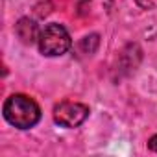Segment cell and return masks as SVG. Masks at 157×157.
Instances as JSON below:
<instances>
[{"label":"cell","mask_w":157,"mask_h":157,"mask_svg":"<svg viewBox=\"0 0 157 157\" xmlns=\"http://www.w3.org/2000/svg\"><path fill=\"white\" fill-rule=\"evenodd\" d=\"M4 118L17 129H30L41 120L39 104L26 94H11L2 107Z\"/></svg>","instance_id":"obj_1"},{"label":"cell","mask_w":157,"mask_h":157,"mask_svg":"<svg viewBox=\"0 0 157 157\" xmlns=\"http://www.w3.org/2000/svg\"><path fill=\"white\" fill-rule=\"evenodd\" d=\"M37 44H39V50H41L43 56L57 57V56H63V54L68 52V48L72 46V39H70L65 26H61L57 22H52V24H46L41 30Z\"/></svg>","instance_id":"obj_2"},{"label":"cell","mask_w":157,"mask_h":157,"mask_svg":"<svg viewBox=\"0 0 157 157\" xmlns=\"http://www.w3.org/2000/svg\"><path fill=\"white\" fill-rule=\"evenodd\" d=\"M89 117V107L80 102H59L54 107V120L63 128H78Z\"/></svg>","instance_id":"obj_3"},{"label":"cell","mask_w":157,"mask_h":157,"mask_svg":"<svg viewBox=\"0 0 157 157\" xmlns=\"http://www.w3.org/2000/svg\"><path fill=\"white\" fill-rule=\"evenodd\" d=\"M15 33L17 37L24 43V44H33L39 41V35H41V30L37 26L35 21L28 19V17H22L17 24H15Z\"/></svg>","instance_id":"obj_4"},{"label":"cell","mask_w":157,"mask_h":157,"mask_svg":"<svg viewBox=\"0 0 157 157\" xmlns=\"http://www.w3.org/2000/svg\"><path fill=\"white\" fill-rule=\"evenodd\" d=\"M148 146H150V150H153V151H157V135H153L150 140H148Z\"/></svg>","instance_id":"obj_5"},{"label":"cell","mask_w":157,"mask_h":157,"mask_svg":"<svg viewBox=\"0 0 157 157\" xmlns=\"http://www.w3.org/2000/svg\"><path fill=\"white\" fill-rule=\"evenodd\" d=\"M135 2H137L139 6H142V8H148V6H150V0H135Z\"/></svg>","instance_id":"obj_6"}]
</instances>
